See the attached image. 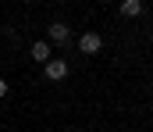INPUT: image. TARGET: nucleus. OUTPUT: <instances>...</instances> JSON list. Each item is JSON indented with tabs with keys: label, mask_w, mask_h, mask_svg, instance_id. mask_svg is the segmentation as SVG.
I'll list each match as a JSON object with an SVG mask.
<instances>
[{
	"label": "nucleus",
	"mask_w": 153,
	"mask_h": 132,
	"mask_svg": "<svg viewBox=\"0 0 153 132\" xmlns=\"http://www.w3.org/2000/svg\"><path fill=\"white\" fill-rule=\"evenodd\" d=\"M68 72H71V68H68V61H64V57H50V61L43 64V75H46L50 82H64V79H68Z\"/></svg>",
	"instance_id": "nucleus-1"
},
{
	"label": "nucleus",
	"mask_w": 153,
	"mask_h": 132,
	"mask_svg": "<svg viewBox=\"0 0 153 132\" xmlns=\"http://www.w3.org/2000/svg\"><path fill=\"white\" fill-rule=\"evenodd\" d=\"M46 36H50L46 43H57V46H68V43H71V29H68L64 22H53V25L46 29Z\"/></svg>",
	"instance_id": "nucleus-3"
},
{
	"label": "nucleus",
	"mask_w": 153,
	"mask_h": 132,
	"mask_svg": "<svg viewBox=\"0 0 153 132\" xmlns=\"http://www.w3.org/2000/svg\"><path fill=\"white\" fill-rule=\"evenodd\" d=\"M29 54H32V61H36V64H46V61L53 57V46L46 43V40H39V43L29 46Z\"/></svg>",
	"instance_id": "nucleus-4"
},
{
	"label": "nucleus",
	"mask_w": 153,
	"mask_h": 132,
	"mask_svg": "<svg viewBox=\"0 0 153 132\" xmlns=\"http://www.w3.org/2000/svg\"><path fill=\"white\" fill-rule=\"evenodd\" d=\"M0 96H7V82L4 79H0Z\"/></svg>",
	"instance_id": "nucleus-6"
},
{
	"label": "nucleus",
	"mask_w": 153,
	"mask_h": 132,
	"mask_svg": "<svg viewBox=\"0 0 153 132\" xmlns=\"http://www.w3.org/2000/svg\"><path fill=\"white\" fill-rule=\"evenodd\" d=\"M143 11H146L143 0H125V4H121V14H128V18H139Z\"/></svg>",
	"instance_id": "nucleus-5"
},
{
	"label": "nucleus",
	"mask_w": 153,
	"mask_h": 132,
	"mask_svg": "<svg viewBox=\"0 0 153 132\" xmlns=\"http://www.w3.org/2000/svg\"><path fill=\"white\" fill-rule=\"evenodd\" d=\"M100 46H103V36L93 32V29H85V32L78 36V50H82V54H100Z\"/></svg>",
	"instance_id": "nucleus-2"
},
{
	"label": "nucleus",
	"mask_w": 153,
	"mask_h": 132,
	"mask_svg": "<svg viewBox=\"0 0 153 132\" xmlns=\"http://www.w3.org/2000/svg\"><path fill=\"white\" fill-rule=\"evenodd\" d=\"M150 43H153V36H150Z\"/></svg>",
	"instance_id": "nucleus-7"
}]
</instances>
